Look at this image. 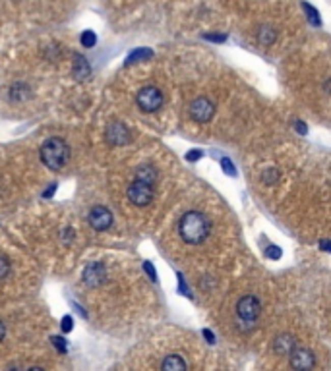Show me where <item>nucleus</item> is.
Instances as JSON below:
<instances>
[{
	"instance_id": "27",
	"label": "nucleus",
	"mask_w": 331,
	"mask_h": 371,
	"mask_svg": "<svg viewBox=\"0 0 331 371\" xmlns=\"http://www.w3.org/2000/svg\"><path fill=\"white\" fill-rule=\"evenodd\" d=\"M54 188H57V184H50L49 192H45V194H43V196H45V197H50V196H52V192H54Z\"/></svg>"
},
{
	"instance_id": "11",
	"label": "nucleus",
	"mask_w": 331,
	"mask_h": 371,
	"mask_svg": "<svg viewBox=\"0 0 331 371\" xmlns=\"http://www.w3.org/2000/svg\"><path fill=\"white\" fill-rule=\"evenodd\" d=\"M296 346V342H294V338L292 336H289V334H283V336H279L277 341H275V352L277 354H291V350Z\"/></svg>"
},
{
	"instance_id": "15",
	"label": "nucleus",
	"mask_w": 331,
	"mask_h": 371,
	"mask_svg": "<svg viewBox=\"0 0 331 371\" xmlns=\"http://www.w3.org/2000/svg\"><path fill=\"white\" fill-rule=\"evenodd\" d=\"M302 8L306 10V14H308V20H310L312 23H316V25L320 23V18H318V10H314V8H312L310 4H306V2L302 4Z\"/></svg>"
},
{
	"instance_id": "7",
	"label": "nucleus",
	"mask_w": 331,
	"mask_h": 371,
	"mask_svg": "<svg viewBox=\"0 0 331 371\" xmlns=\"http://www.w3.org/2000/svg\"><path fill=\"white\" fill-rule=\"evenodd\" d=\"M213 112H215L213 103L204 97L196 99L194 103L190 105V116L194 118L196 122H207L209 118L213 116Z\"/></svg>"
},
{
	"instance_id": "1",
	"label": "nucleus",
	"mask_w": 331,
	"mask_h": 371,
	"mask_svg": "<svg viewBox=\"0 0 331 371\" xmlns=\"http://www.w3.org/2000/svg\"><path fill=\"white\" fill-rule=\"evenodd\" d=\"M209 230H211V223L200 211L186 213L180 219V223H178V234H180V238L184 240L186 244L190 245H198L205 242V238L209 236Z\"/></svg>"
},
{
	"instance_id": "23",
	"label": "nucleus",
	"mask_w": 331,
	"mask_h": 371,
	"mask_svg": "<svg viewBox=\"0 0 331 371\" xmlns=\"http://www.w3.org/2000/svg\"><path fill=\"white\" fill-rule=\"evenodd\" d=\"M200 157H202V151H198V149H194V151H190V153L186 155V159H188V161H198Z\"/></svg>"
},
{
	"instance_id": "9",
	"label": "nucleus",
	"mask_w": 331,
	"mask_h": 371,
	"mask_svg": "<svg viewBox=\"0 0 331 371\" xmlns=\"http://www.w3.org/2000/svg\"><path fill=\"white\" fill-rule=\"evenodd\" d=\"M107 137L111 143H115V145H122V143H128V139H130V132L126 130L124 124H120V122H115V124H111L107 130Z\"/></svg>"
},
{
	"instance_id": "19",
	"label": "nucleus",
	"mask_w": 331,
	"mask_h": 371,
	"mask_svg": "<svg viewBox=\"0 0 331 371\" xmlns=\"http://www.w3.org/2000/svg\"><path fill=\"white\" fill-rule=\"evenodd\" d=\"M52 344L57 346V350L66 352V342H64V338H60V336H52Z\"/></svg>"
},
{
	"instance_id": "10",
	"label": "nucleus",
	"mask_w": 331,
	"mask_h": 371,
	"mask_svg": "<svg viewBox=\"0 0 331 371\" xmlns=\"http://www.w3.org/2000/svg\"><path fill=\"white\" fill-rule=\"evenodd\" d=\"M84 279H86V283L88 284H99L103 279H105V269H103V265L101 263H91L86 269V273H84Z\"/></svg>"
},
{
	"instance_id": "28",
	"label": "nucleus",
	"mask_w": 331,
	"mask_h": 371,
	"mask_svg": "<svg viewBox=\"0 0 331 371\" xmlns=\"http://www.w3.org/2000/svg\"><path fill=\"white\" fill-rule=\"evenodd\" d=\"M4 334H6V327H4V323L0 321V341L4 338Z\"/></svg>"
},
{
	"instance_id": "2",
	"label": "nucleus",
	"mask_w": 331,
	"mask_h": 371,
	"mask_svg": "<svg viewBox=\"0 0 331 371\" xmlns=\"http://www.w3.org/2000/svg\"><path fill=\"white\" fill-rule=\"evenodd\" d=\"M68 159L70 149L66 145V141L60 139V137H50L41 145V161L50 170H60L68 163Z\"/></svg>"
},
{
	"instance_id": "26",
	"label": "nucleus",
	"mask_w": 331,
	"mask_h": 371,
	"mask_svg": "<svg viewBox=\"0 0 331 371\" xmlns=\"http://www.w3.org/2000/svg\"><path fill=\"white\" fill-rule=\"evenodd\" d=\"M204 336H205V338H207V341H209V342H215V341H213V334H211V331H207V329H205V331H204Z\"/></svg>"
},
{
	"instance_id": "17",
	"label": "nucleus",
	"mask_w": 331,
	"mask_h": 371,
	"mask_svg": "<svg viewBox=\"0 0 331 371\" xmlns=\"http://www.w3.org/2000/svg\"><path fill=\"white\" fill-rule=\"evenodd\" d=\"M8 273H10V261H8L6 257L0 255V279L8 276Z\"/></svg>"
},
{
	"instance_id": "8",
	"label": "nucleus",
	"mask_w": 331,
	"mask_h": 371,
	"mask_svg": "<svg viewBox=\"0 0 331 371\" xmlns=\"http://www.w3.org/2000/svg\"><path fill=\"white\" fill-rule=\"evenodd\" d=\"M89 225H91L93 230H97V232L107 230L108 226L113 225V215H111V211L105 209V207H93L91 213H89Z\"/></svg>"
},
{
	"instance_id": "13",
	"label": "nucleus",
	"mask_w": 331,
	"mask_h": 371,
	"mask_svg": "<svg viewBox=\"0 0 331 371\" xmlns=\"http://www.w3.org/2000/svg\"><path fill=\"white\" fill-rule=\"evenodd\" d=\"M137 180H146L149 184H155L157 180V170L153 166H142V168H137V174H136Z\"/></svg>"
},
{
	"instance_id": "20",
	"label": "nucleus",
	"mask_w": 331,
	"mask_h": 371,
	"mask_svg": "<svg viewBox=\"0 0 331 371\" xmlns=\"http://www.w3.org/2000/svg\"><path fill=\"white\" fill-rule=\"evenodd\" d=\"M144 269H146V273L149 274V279H151V281H157L155 269H153V265L149 263V261H146V263H144Z\"/></svg>"
},
{
	"instance_id": "25",
	"label": "nucleus",
	"mask_w": 331,
	"mask_h": 371,
	"mask_svg": "<svg viewBox=\"0 0 331 371\" xmlns=\"http://www.w3.org/2000/svg\"><path fill=\"white\" fill-rule=\"evenodd\" d=\"M296 130L302 132V134H306V126H304V122H296Z\"/></svg>"
},
{
	"instance_id": "12",
	"label": "nucleus",
	"mask_w": 331,
	"mask_h": 371,
	"mask_svg": "<svg viewBox=\"0 0 331 371\" xmlns=\"http://www.w3.org/2000/svg\"><path fill=\"white\" fill-rule=\"evenodd\" d=\"M161 367L163 369H169V371H176V369H186L188 365H186V361L180 358V356H167L165 360L161 361Z\"/></svg>"
},
{
	"instance_id": "3",
	"label": "nucleus",
	"mask_w": 331,
	"mask_h": 371,
	"mask_svg": "<svg viewBox=\"0 0 331 371\" xmlns=\"http://www.w3.org/2000/svg\"><path fill=\"white\" fill-rule=\"evenodd\" d=\"M128 199L136 207H146L153 199V184H149L146 180H134L128 188Z\"/></svg>"
},
{
	"instance_id": "14",
	"label": "nucleus",
	"mask_w": 331,
	"mask_h": 371,
	"mask_svg": "<svg viewBox=\"0 0 331 371\" xmlns=\"http://www.w3.org/2000/svg\"><path fill=\"white\" fill-rule=\"evenodd\" d=\"M95 41H97V37H95V33L93 31H84L81 33V37H79V43H81V47H86V49H91L93 45H95Z\"/></svg>"
},
{
	"instance_id": "4",
	"label": "nucleus",
	"mask_w": 331,
	"mask_h": 371,
	"mask_svg": "<svg viewBox=\"0 0 331 371\" xmlns=\"http://www.w3.org/2000/svg\"><path fill=\"white\" fill-rule=\"evenodd\" d=\"M136 103L144 112H155L163 105V93L157 87H153V85H149V87L140 89Z\"/></svg>"
},
{
	"instance_id": "16",
	"label": "nucleus",
	"mask_w": 331,
	"mask_h": 371,
	"mask_svg": "<svg viewBox=\"0 0 331 371\" xmlns=\"http://www.w3.org/2000/svg\"><path fill=\"white\" fill-rule=\"evenodd\" d=\"M149 56H151V50L142 49V50H136V52H132V54L128 56V62H134V60H140V58H149Z\"/></svg>"
},
{
	"instance_id": "6",
	"label": "nucleus",
	"mask_w": 331,
	"mask_h": 371,
	"mask_svg": "<svg viewBox=\"0 0 331 371\" xmlns=\"http://www.w3.org/2000/svg\"><path fill=\"white\" fill-rule=\"evenodd\" d=\"M289 358H291V365L294 369H312L316 365V358L308 348L294 346L289 354Z\"/></svg>"
},
{
	"instance_id": "5",
	"label": "nucleus",
	"mask_w": 331,
	"mask_h": 371,
	"mask_svg": "<svg viewBox=\"0 0 331 371\" xmlns=\"http://www.w3.org/2000/svg\"><path fill=\"white\" fill-rule=\"evenodd\" d=\"M262 312V305H260V300L256 296H244L238 300L236 303V313L238 317L246 323H252L258 319V315Z\"/></svg>"
},
{
	"instance_id": "24",
	"label": "nucleus",
	"mask_w": 331,
	"mask_h": 371,
	"mask_svg": "<svg viewBox=\"0 0 331 371\" xmlns=\"http://www.w3.org/2000/svg\"><path fill=\"white\" fill-rule=\"evenodd\" d=\"M205 39H209V41H217V43H223L227 37L225 35H205Z\"/></svg>"
},
{
	"instance_id": "18",
	"label": "nucleus",
	"mask_w": 331,
	"mask_h": 371,
	"mask_svg": "<svg viewBox=\"0 0 331 371\" xmlns=\"http://www.w3.org/2000/svg\"><path fill=\"white\" fill-rule=\"evenodd\" d=\"M221 166H223V170L227 172L229 176H236V172H234V166H233V163L225 157V159H221Z\"/></svg>"
},
{
	"instance_id": "22",
	"label": "nucleus",
	"mask_w": 331,
	"mask_h": 371,
	"mask_svg": "<svg viewBox=\"0 0 331 371\" xmlns=\"http://www.w3.org/2000/svg\"><path fill=\"white\" fill-rule=\"evenodd\" d=\"M62 329H64V332L72 331V317H70V315H66V317L62 319Z\"/></svg>"
},
{
	"instance_id": "21",
	"label": "nucleus",
	"mask_w": 331,
	"mask_h": 371,
	"mask_svg": "<svg viewBox=\"0 0 331 371\" xmlns=\"http://www.w3.org/2000/svg\"><path fill=\"white\" fill-rule=\"evenodd\" d=\"M267 257H271V259H279V257H281V250H279L277 245H271V248L267 250Z\"/></svg>"
}]
</instances>
